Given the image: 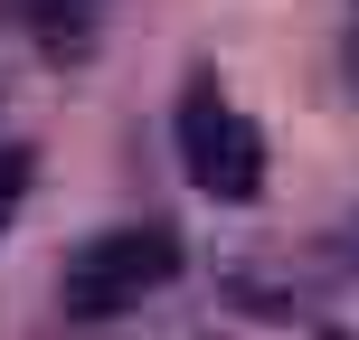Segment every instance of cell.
Listing matches in <instances>:
<instances>
[{"instance_id":"4","label":"cell","mask_w":359,"mask_h":340,"mask_svg":"<svg viewBox=\"0 0 359 340\" xmlns=\"http://www.w3.org/2000/svg\"><path fill=\"white\" fill-rule=\"evenodd\" d=\"M19 198H29V151H0V227H10Z\"/></svg>"},{"instance_id":"3","label":"cell","mask_w":359,"mask_h":340,"mask_svg":"<svg viewBox=\"0 0 359 340\" xmlns=\"http://www.w3.org/2000/svg\"><path fill=\"white\" fill-rule=\"evenodd\" d=\"M0 19H19L38 38V57H57V67L95 48V0H0Z\"/></svg>"},{"instance_id":"2","label":"cell","mask_w":359,"mask_h":340,"mask_svg":"<svg viewBox=\"0 0 359 340\" xmlns=\"http://www.w3.org/2000/svg\"><path fill=\"white\" fill-rule=\"evenodd\" d=\"M170 132H180V170H189L208 198H255V189H265V132H255L208 76L180 95V123Z\"/></svg>"},{"instance_id":"1","label":"cell","mask_w":359,"mask_h":340,"mask_svg":"<svg viewBox=\"0 0 359 340\" xmlns=\"http://www.w3.org/2000/svg\"><path fill=\"white\" fill-rule=\"evenodd\" d=\"M170 274H180V236L161 227V217H142V227H104V236H86V246L67 255V274H57V312H67V322H123V312H142Z\"/></svg>"}]
</instances>
